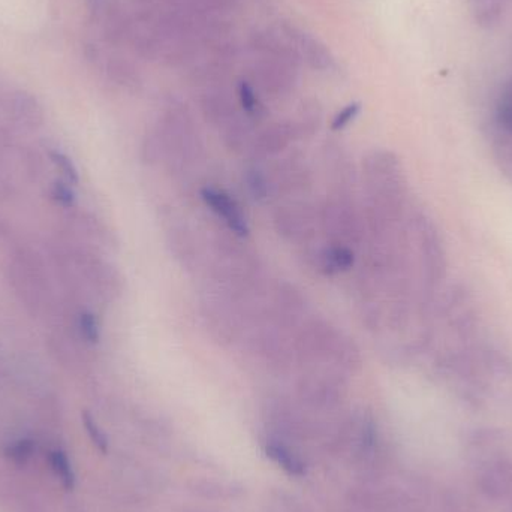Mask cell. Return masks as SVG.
<instances>
[{"label": "cell", "instance_id": "cell-1", "mask_svg": "<svg viewBox=\"0 0 512 512\" xmlns=\"http://www.w3.org/2000/svg\"><path fill=\"white\" fill-rule=\"evenodd\" d=\"M490 143L499 170L512 183V80L505 84L496 101Z\"/></svg>", "mask_w": 512, "mask_h": 512}, {"label": "cell", "instance_id": "cell-2", "mask_svg": "<svg viewBox=\"0 0 512 512\" xmlns=\"http://www.w3.org/2000/svg\"><path fill=\"white\" fill-rule=\"evenodd\" d=\"M201 197H203L204 203L219 216L224 219L225 224L239 234V236L245 237L249 233L248 221H246L245 215L240 210L239 204L227 194V192L219 191L216 188H204L201 191Z\"/></svg>", "mask_w": 512, "mask_h": 512}, {"label": "cell", "instance_id": "cell-3", "mask_svg": "<svg viewBox=\"0 0 512 512\" xmlns=\"http://www.w3.org/2000/svg\"><path fill=\"white\" fill-rule=\"evenodd\" d=\"M6 107L21 122L36 125V123L42 120L41 105L38 104L36 98H33L30 93L21 92V90L8 93Z\"/></svg>", "mask_w": 512, "mask_h": 512}, {"label": "cell", "instance_id": "cell-4", "mask_svg": "<svg viewBox=\"0 0 512 512\" xmlns=\"http://www.w3.org/2000/svg\"><path fill=\"white\" fill-rule=\"evenodd\" d=\"M468 2L475 21L484 27L498 23L505 8V0H468Z\"/></svg>", "mask_w": 512, "mask_h": 512}, {"label": "cell", "instance_id": "cell-5", "mask_svg": "<svg viewBox=\"0 0 512 512\" xmlns=\"http://www.w3.org/2000/svg\"><path fill=\"white\" fill-rule=\"evenodd\" d=\"M48 462H50L51 471L56 475L57 480L62 484L63 489L74 490L75 487V472L72 469L71 462H69L66 453L62 450H53L48 454Z\"/></svg>", "mask_w": 512, "mask_h": 512}, {"label": "cell", "instance_id": "cell-6", "mask_svg": "<svg viewBox=\"0 0 512 512\" xmlns=\"http://www.w3.org/2000/svg\"><path fill=\"white\" fill-rule=\"evenodd\" d=\"M267 454L271 460H274L280 468L285 469L288 474L294 475V477L304 475L303 463L294 454L289 453L286 448L280 447V445H268Z\"/></svg>", "mask_w": 512, "mask_h": 512}, {"label": "cell", "instance_id": "cell-7", "mask_svg": "<svg viewBox=\"0 0 512 512\" xmlns=\"http://www.w3.org/2000/svg\"><path fill=\"white\" fill-rule=\"evenodd\" d=\"M35 442L30 439H18L6 447L5 456L14 463L15 466H26L35 453Z\"/></svg>", "mask_w": 512, "mask_h": 512}, {"label": "cell", "instance_id": "cell-8", "mask_svg": "<svg viewBox=\"0 0 512 512\" xmlns=\"http://www.w3.org/2000/svg\"><path fill=\"white\" fill-rule=\"evenodd\" d=\"M78 331H80L81 337L86 340L87 343L99 342L101 337V331H99L98 319L89 310H84L78 315Z\"/></svg>", "mask_w": 512, "mask_h": 512}, {"label": "cell", "instance_id": "cell-9", "mask_svg": "<svg viewBox=\"0 0 512 512\" xmlns=\"http://www.w3.org/2000/svg\"><path fill=\"white\" fill-rule=\"evenodd\" d=\"M83 426L84 429H86L87 435H89L90 441L93 442V445H95L101 453H107V436H105V433L102 432L101 427L98 426L95 418H93L89 412H83Z\"/></svg>", "mask_w": 512, "mask_h": 512}, {"label": "cell", "instance_id": "cell-10", "mask_svg": "<svg viewBox=\"0 0 512 512\" xmlns=\"http://www.w3.org/2000/svg\"><path fill=\"white\" fill-rule=\"evenodd\" d=\"M327 264L334 270H348L354 265V254L348 248H333L327 252Z\"/></svg>", "mask_w": 512, "mask_h": 512}, {"label": "cell", "instance_id": "cell-11", "mask_svg": "<svg viewBox=\"0 0 512 512\" xmlns=\"http://www.w3.org/2000/svg\"><path fill=\"white\" fill-rule=\"evenodd\" d=\"M50 159L69 183H78L80 177H78L77 167H75L74 162L68 156L60 152H50Z\"/></svg>", "mask_w": 512, "mask_h": 512}, {"label": "cell", "instance_id": "cell-12", "mask_svg": "<svg viewBox=\"0 0 512 512\" xmlns=\"http://www.w3.org/2000/svg\"><path fill=\"white\" fill-rule=\"evenodd\" d=\"M361 105L358 102H352V104L346 105L343 110H340L339 113L334 117L333 125L331 128L334 131H342V129L348 128L355 119H357L358 114H360Z\"/></svg>", "mask_w": 512, "mask_h": 512}, {"label": "cell", "instance_id": "cell-13", "mask_svg": "<svg viewBox=\"0 0 512 512\" xmlns=\"http://www.w3.org/2000/svg\"><path fill=\"white\" fill-rule=\"evenodd\" d=\"M239 99L240 104L249 114H255L259 110L258 96H256L254 87L248 81H240Z\"/></svg>", "mask_w": 512, "mask_h": 512}, {"label": "cell", "instance_id": "cell-14", "mask_svg": "<svg viewBox=\"0 0 512 512\" xmlns=\"http://www.w3.org/2000/svg\"><path fill=\"white\" fill-rule=\"evenodd\" d=\"M51 198L63 207H72L75 203V194L71 186L63 182H56L51 188Z\"/></svg>", "mask_w": 512, "mask_h": 512}, {"label": "cell", "instance_id": "cell-15", "mask_svg": "<svg viewBox=\"0 0 512 512\" xmlns=\"http://www.w3.org/2000/svg\"><path fill=\"white\" fill-rule=\"evenodd\" d=\"M87 6H89L90 11L98 12L99 9L104 8L105 2L107 0H86Z\"/></svg>", "mask_w": 512, "mask_h": 512}]
</instances>
